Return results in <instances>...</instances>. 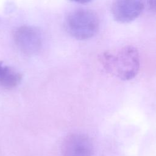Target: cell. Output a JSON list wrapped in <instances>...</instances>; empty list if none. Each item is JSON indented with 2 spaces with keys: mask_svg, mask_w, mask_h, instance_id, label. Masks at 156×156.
I'll return each mask as SVG.
<instances>
[{
  "mask_svg": "<svg viewBox=\"0 0 156 156\" xmlns=\"http://www.w3.org/2000/svg\"><path fill=\"white\" fill-rule=\"evenodd\" d=\"M99 59L108 73L124 80L133 78L140 67L139 52L132 45L106 51L101 54Z\"/></svg>",
  "mask_w": 156,
  "mask_h": 156,
  "instance_id": "1",
  "label": "cell"
},
{
  "mask_svg": "<svg viewBox=\"0 0 156 156\" xmlns=\"http://www.w3.org/2000/svg\"><path fill=\"white\" fill-rule=\"evenodd\" d=\"M99 20L96 14L88 9L79 8L69 13L65 20V28L74 38L86 40L97 32Z\"/></svg>",
  "mask_w": 156,
  "mask_h": 156,
  "instance_id": "2",
  "label": "cell"
},
{
  "mask_svg": "<svg viewBox=\"0 0 156 156\" xmlns=\"http://www.w3.org/2000/svg\"><path fill=\"white\" fill-rule=\"evenodd\" d=\"M14 40L17 47L24 54H34L42 46V35L39 30L30 26H23L15 30Z\"/></svg>",
  "mask_w": 156,
  "mask_h": 156,
  "instance_id": "3",
  "label": "cell"
},
{
  "mask_svg": "<svg viewBox=\"0 0 156 156\" xmlns=\"http://www.w3.org/2000/svg\"><path fill=\"white\" fill-rule=\"evenodd\" d=\"M63 156H92L93 146L90 139L82 133H73L63 141Z\"/></svg>",
  "mask_w": 156,
  "mask_h": 156,
  "instance_id": "4",
  "label": "cell"
},
{
  "mask_svg": "<svg viewBox=\"0 0 156 156\" xmlns=\"http://www.w3.org/2000/svg\"><path fill=\"white\" fill-rule=\"evenodd\" d=\"M144 6L141 1H116L112 4L111 12L116 20L127 23L136 18L143 10Z\"/></svg>",
  "mask_w": 156,
  "mask_h": 156,
  "instance_id": "5",
  "label": "cell"
},
{
  "mask_svg": "<svg viewBox=\"0 0 156 156\" xmlns=\"http://www.w3.org/2000/svg\"><path fill=\"white\" fill-rule=\"evenodd\" d=\"M22 79V75L16 70L0 63V84L7 88L18 86Z\"/></svg>",
  "mask_w": 156,
  "mask_h": 156,
  "instance_id": "6",
  "label": "cell"
},
{
  "mask_svg": "<svg viewBox=\"0 0 156 156\" xmlns=\"http://www.w3.org/2000/svg\"><path fill=\"white\" fill-rule=\"evenodd\" d=\"M151 4H152V1H150V6H151ZM152 6H153V7H154V8H155V5H152Z\"/></svg>",
  "mask_w": 156,
  "mask_h": 156,
  "instance_id": "7",
  "label": "cell"
}]
</instances>
